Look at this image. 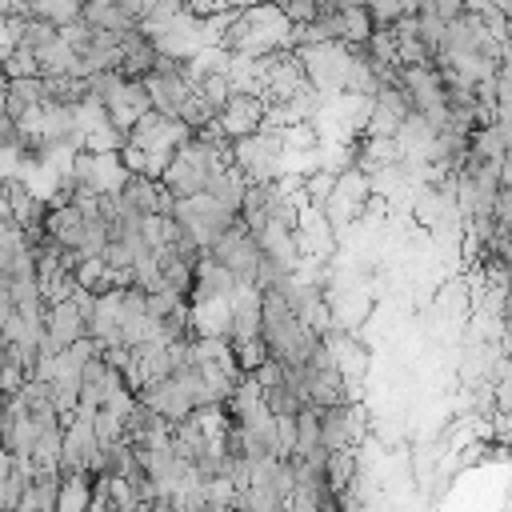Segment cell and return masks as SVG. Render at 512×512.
Segmentation results:
<instances>
[{"instance_id": "cell-1", "label": "cell", "mask_w": 512, "mask_h": 512, "mask_svg": "<svg viewBox=\"0 0 512 512\" xmlns=\"http://www.w3.org/2000/svg\"><path fill=\"white\" fill-rule=\"evenodd\" d=\"M168 216L180 224V232L192 240L196 252H208V248L232 228V220H236L232 212H224V208H220L212 196H204V192H200V196H188V200H176Z\"/></svg>"}, {"instance_id": "cell-2", "label": "cell", "mask_w": 512, "mask_h": 512, "mask_svg": "<svg viewBox=\"0 0 512 512\" xmlns=\"http://www.w3.org/2000/svg\"><path fill=\"white\" fill-rule=\"evenodd\" d=\"M208 256H212L224 272H232L236 284H256V272H260V248H256V240L248 236V228H244L240 220H232V228L208 248Z\"/></svg>"}, {"instance_id": "cell-3", "label": "cell", "mask_w": 512, "mask_h": 512, "mask_svg": "<svg viewBox=\"0 0 512 512\" xmlns=\"http://www.w3.org/2000/svg\"><path fill=\"white\" fill-rule=\"evenodd\" d=\"M100 104H104V112H108V124H112L116 132H124V136H128V128H132L144 112H152V104H148L140 80H120Z\"/></svg>"}, {"instance_id": "cell-4", "label": "cell", "mask_w": 512, "mask_h": 512, "mask_svg": "<svg viewBox=\"0 0 512 512\" xmlns=\"http://www.w3.org/2000/svg\"><path fill=\"white\" fill-rule=\"evenodd\" d=\"M228 332H232L228 296H212V300H192L188 304V336L192 340H228Z\"/></svg>"}, {"instance_id": "cell-5", "label": "cell", "mask_w": 512, "mask_h": 512, "mask_svg": "<svg viewBox=\"0 0 512 512\" xmlns=\"http://www.w3.org/2000/svg\"><path fill=\"white\" fill-rule=\"evenodd\" d=\"M260 288L256 284H236L228 292V308H232V332H228V344H240V340H256L260 336Z\"/></svg>"}, {"instance_id": "cell-6", "label": "cell", "mask_w": 512, "mask_h": 512, "mask_svg": "<svg viewBox=\"0 0 512 512\" xmlns=\"http://www.w3.org/2000/svg\"><path fill=\"white\" fill-rule=\"evenodd\" d=\"M264 116V100L256 96H228V104L216 112V128L224 132V140H244L260 128Z\"/></svg>"}, {"instance_id": "cell-7", "label": "cell", "mask_w": 512, "mask_h": 512, "mask_svg": "<svg viewBox=\"0 0 512 512\" xmlns=\"http://www.w3.org/2000/svg\"><path fill=\"white\" fill-rule=\"evenodd\" d=\"M236 288L232 272H224L208 252H200V260L192 264V292L188 300H212V296H228Z\"/></svg>"}, {"instance_id": "cell-8", "label": "cell", "mask_w": 512, "mask_h": 512, "mask_svg": "<svg viewBox=\"0 0 512 512\" xmlns=\"http://www.w3.org/2000/svg\"><path fill=\"white\" fill-rule=\"evenodd\" d=\"M44 332L60 344V352H64L68 344H76L80 336H88L84 316H80V308H76L72 300H64V304H48V312H44Z\"/></svg>"}, {"instance_id": "cell-9", "label": "cell", "mask_w": 512, "mask_h": 512, "mask_svg": "<svg viewBox=\"0 0 512 512\" xmlns=\"http://www.w3.org/2000/svg\"><path fill=\"white\" fill-rule=\"evenodd\" d=\"M36 64H40V76H72L76 64H80V56L56 36L52 44H44V48L36 52Z\"/></svg>"}, {"instance_id": "cell-10", "label": "cell", "mask_w": 512, "mask_h": 512, "mask_svg": "<svg viewBox=\"0 0 512 512\" xmlns=\"http://www.w3.org/2000/svg\"><path fill=\"white\" fill-rule=\"evenodd\" d=\"M88 504H92V476H60L52 512H88Z\"/></svg>"}, {"instance_id": "cell-11", "label": "cell", "mask_w": 512, "mask_h": 512, "mask_svg": "<svg viewBox=\"0 0 512 512\" xmlns=\"http://www.w3.org/2000/svg\"><path fill=\"white\" fill-rule=\"evenodd\" d=\"M24 16H32V20H44L48 28H64V24H72V20H80V4L76 0H56V4H24Z\"/></svg>"}, {"instance_id": "cell-12", "label": "cell", "mask_w": 512, "mask_h": 512, "mask_svg": "<svg viewBox=\"0 0 512 512\" xmlns=\"http://www.w3.org/2000/svg\"><path fill=\"white\" fill-rule=\"evenodd\" d=\"M120 148H124V132H116L112 124H100L96 132H88L80 140V152H88V156H120Z\"/></svg>"}, {"instance_id": "cell-13", "label": "cell", "mask_w": 512, "mask_h": 512, "mask_svg": "<svg viewBox=\"0 0 512 512\" xmlns=\"http://www.w3.org/2000/svg\"><path fill=\"white\" fill-rule=\"evenodd\" d=\"M332 196H336V200H344V204H352V208H364V200H368V176H364L360 168L340 172V176H336Z\"/></svg>"}, {"instance_id": "cell-14", "label": "cell", "mask_w": 512, "mask_h": 512, "mask_svg": "<svg viewBox=\"0 0 512 512\" xmlns=\"http://www.w3.org/2000/svg\"><path fill=\"white\" fill-rule=\"evenodd\" d=\"M32 76H40V64H36V52H28V48H16V52L0 64V80H4V84H12V80H32Z\"/></svg>"}, {"instance_id": "cell-15", "label": "cell", "mask_w": 512, "mask_h": 512, "mask_svg": "<svg viewBox=\"0 0 512 512\" xmlns=\"http://www.w3.org/2000/svg\"><path fill=\"white\" fill-rule=\"evenodd\" d=\"M232 360H236V368H240V376H252L264 360H268V344L256 336V340H240V344H232Z\"/></svg>"}, {"instance_id": "cell-16", "label": "cell", "mask_w": 512, "mask_h": 512, "mask_svg": "<svg viewBox=\"0 0 512 512\" xmlns=\"http://www.w3.org/2000/svg\"><path fill=\"white\" fill-rule=\"evenodd\" d=\"M332 188H336V176H332V172H324V168L308 172V176H304V204L324 208V204L332 200Z\"/></svg>"}, {"instance_id": "cell-17", "label": "cell", "mask_w": 512, "mask_h": 512, "mask_svg": "<svg viewBox=\"0 0 512 512\" xmlns=\"http://www.w3.org/2000/svg\"><path fill=\"white\" fill-rule=\"evenodd\" d=\"M280 148L284 152H316L320 148V136H316L312 124H288L280 132Z\"/></svg>"}, {"instance_id": "cell-18", "label": "cell", "mask_w": 512, "mask_h": 512, "mask_svg": "<svg viewBox=\"0 0 512 512\" xmlns=\"http://www.w3.org/2000/svg\"><path fill=\"white\" fill-rule=\"evenodd\" d=\"M196 96L212 108V112H220L224 104H228V96H232V88H228V76H204L200 84H196Z\"/></svg>"}, {"instance_id": "cell-19", "label": "cell", "mask_w": 512, "mask_h": 512, "mask_svg": "<svg viewBox=\"0 0 512 512\" xmlns=\"http://www.w3.org/2000/svg\"><path fill=\"white\" fill-rule=\"evenodd\" d=\"M0 120H4V92H0Z\"/></svg>"}, {"instance_id": "cell-20", "label": "cell", "mask_w": 512, "mask_h": 512, "mask_svg": "<svg viewBox=\"0 0 512 512\" xmlns=\"http://www.w3.org/2000/svg\"><path fill=\"white\" fill-rule=\"evenodd\" d=\"M0 348H4V336H0Z\"/></svg>"}]
</instances>
